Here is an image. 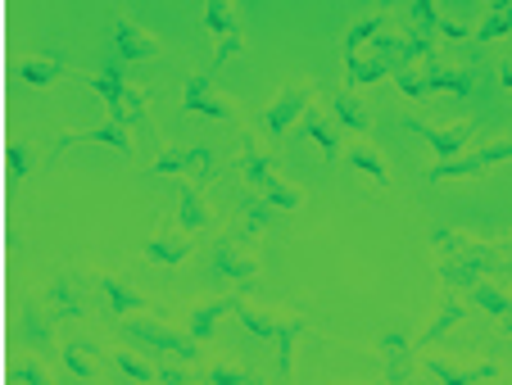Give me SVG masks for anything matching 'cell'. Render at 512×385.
<instances>
[{
    "label": "cell",
    "instance_id": "cell-25",
    "mask_svg": "<svg viewBox=\"0 0 512 385\" xmlns=\"http://www.w3.org/2000/svg\"><path fill=\"white\" fill-rule=\"evenodd\" d=\"M345 159L354 164V173H363L372 186H381V191L390 186V164H386V154H381L372 141H354L345 150Z\"/></svg>",
    "mask_w": 512,
    "mask_h": 385
},
{
    "label": "cell",
    "instance_id": "cell-44",
    "mask_svg": "<svg viewBox=\"0 0 512 385\" xmlns=\"http://www.w3.org/2000/svg\"><path fill=\"white\" fill-rule=\"evenodd\" d=\"M499 327H503V331H508V336H512V308H508V313H503V318H499Z\"/></svg>",
    "mask_w": 512,
    "mask_h": 385
},
{
    "label": "cell",
    "instance_id": "cell-14",
    "mask_svg": "<svg viewBox=\"0 0 512 385\" xmlns=\"http://www.w3.org/2000/svg\"><path fill=\"white\" fill-rule=\"evenodd\" d=\"M408 32L417 37H431V41H472V28L458 19H445V14L435 10V0H413L408 5Z\"/></svg>",
    "mask_w": 512,
    "mask_h": 385
},
{
    "label": "cell",
    "instance_id": "cell-42",
    "mask_svg": "<svg viewBox=\"0 0 512 385\" xmlns=\"http://www.w3.org/2000/svg\"><path fill=\"white\" fill-rule=\"evenodd\" d=\"M499 254H503V272H512V231L499 236Z\"/></svg>",
    "mask_w": 512,
    "mask_h": 385
},
{
    "label": "cell",
    "instance_id": "cell-3",
    "mask_svg": "<svg viewBox=\"0 0 512 385\" xmlns=\"http://www.w3.org/2000/svg\"><path fill=\"white\" fill-rule=\"evenodd\" d=\"M118 336L132 340V345L150 349V354H164V358H177V363H195L200 358V340L191 336V331H177L168 327L164 318H118Z\"/></svg>",
    "mask_w": 512,
    "mask_h": 385
},
{
    "label": "cell",
    "instance_id": "cell-8",
    "mask_svg": "<svg viewBox=\"0 0 512 385\" xmlns=\"http://www.w3.org/2000/svg\"><path fill=\"white\" fill-rule=\"evenodd\" d=\"M259 259H254L250 250H245V236H223V241L213 245V277L223 281V286L232 290H250L254 281H259Z\"/></svg>",
    "mask_w": 512,
    "mask_h": 385
},
{
    "label": "cell",
    "instance_id": "cell-1",
    "mask_svg": "<svg viewBox=\"0 0 512 385\" xmlns=\"http://www.w3.org/2000/svg\"><path fill=\"white\" fill-rule=\"evenodd\" d=\"M431 254H435V272H440V286L445 290H467L481 277H503L499 241H481V236H467L458 227H435Z\"/></svg>",
    "mask_w": 512,
    "mask_h": 385
},
{
    "label": "cell",
    "instance_id": "cell-7",
    "mask_svg": "<svg viewBox=\"0 0 512 385\" xmlns=\"http://www.w3.org/2000/svg\"><path fill=\"white\" fill-rule=\"evenodd\" d=\"M309 109H313V82H286V87L268 100V109H263V132H268V141H281Z\"/></svg>",
    "mask_w": 512,
    "mask_h": 385
},
{
    "label": "cell",
    "instance_id": "cell-29",
    "mask_svg": "<svg viewBox=\"0 0 512 385\" xmlns=\"http://www.w3.org/2000/svg\"><path fill=\"white\" fill-rule=\"evenodd\" d=\"M19 77L28 82V87H50V82H59V77H73V68H68L64 59H55V55H23L19 59Z\"/></svg>",
    "mask_w": 512,
    "mask_h": 385
},
{
    "label": "cell",
    "instance_id": "cell-26",
    "mask_svg": "<svg viewBox=\"0 0 512 385\" xmlns=\"http://www.w3.org/2000/svg\"><path fill=\"white\" fill-rule=\"evenodd\" d=\"M331 114H336V123L345 127V132H358V136L372 132V109L354 96V87H340L336 96H331Z\"/></svg>",
    "mask_w": 512,
    "mask_h": 385
},
{
    "label": "cell",
    "instance_id": "cell-17",
    "mask_svg": "<svg viewBox=\"0 0 512 385\" xmlns=\"http://www.w3.org/2000/svg\"><path fill=\"white\" fill-rule=\"evenodd\" d=\"M399 59L381 55V50H354L345 55V87H372V82H386L395 77Z\"/></svg>",
    "mask_w": 512,
    "mask_h": 385
},
{
    "label": "cell",
    "instance_id": "cell-6",
    "mask_svg": "<svg viewBox=\"0 0 512 385\" xmlns=\"http://www.w3.org/2000/svg\"><path fill=\"white\" fill-rule=\"evenodd\" d=\"M155 173L164 177H191V182L209 186L218 177V154L209 145H164L155 154Z\"/></svg>",
    "mask_w": 512,
    "mask_h": 385
},
{
    "label": "cell",
    "instance_id": "cell-12",
    "mask_svg": "<svg viewBox=\"0 0 512 385\" xmlns=\"http://www.w3.org/2000/svg\"><path fill=\"white\" fill-rule=\"evenodd\" d=\"M73 145H105V150H118V154H132V150H136V141H132V132H127V123L109 118V123L91 127V132H59V141H55V150H50L46 164H55L59 154L73 150Z\"/></svg>",
    "mask_w": 512,
    "mask_h": 385
},
{
    "label": "cell",
    "instance_id": "cell-37",
    "mask_svg": "<svg viewBox=\"0 0 512 385\" xmlns=\"http://www.w3.org/2000/svg\"><path fill=\"white\" fill-rule=\"evenodd\" d=\"M5 168H10V200L19 195V186H23V177H28V168H32V145L28 141H10L5 145Z\"/></svg>",
    "mask_w": 512,
    "mask_h": 385
},
{
    "label": "cell",
    "instance_id": "cell-30",
    "mask_svg": "<svg viewBox=\"0 0 512 385\" xmlns=\"http://www.w3.org/2000/svg\"><path fill=\"white\" fill-rule=\"evenodd\" d=\"M377 349H381V363H386V381H404L408 372H413V358H408V336L404 331H386V336L377 340Z\"/></svg>",
    "mask_w": 512,
    "mask_h": 385
},
{
    "label": "cell",
    "instance_id": "cell-36",
    "mask_svg": "<svg viewBox=\"0 0 512 385\" xmlns=\"http://www.w3.org/2000/svg\"><path fill=\"white\" fill-rule=\"evenodd\" d=\"M508 32H512V5H490L481 28L472 32V41H508Z\"/></svg>",
    "mask_w": 512,
    "mask_h": 385
},
{
    "label": "cell",
    "instance_id": "cell-33",
    "mask_svg": "<svg viewBox=\"0 0 512 385\" xmlns=\"http://www.w3.org/2000/svg\"><path fill=\"white\" fill-rule=\"evenodd\" d=\"M236 322H241L250 336H263V340H277V331H281V313H268V308L245 304L241 295H236Z\"/></svg>",
    "mask_w": 512,
    "mask_h": 385
},
{
    "label": "cell",
    "instance_id": "cell-24",
    "mask_svg": "<svg viewBox=\"0 0 512 385\" xmlns=\"http://www.w3.org/2000/svg\"><path fill=\"white\" fill-rule=\"evenodd\" d=\"M304 132H309V141L322 150V159H327V164H336L340 154H345V145H340V132H336V123H331L327 109L313 105L309 114H304Z\"/></svg>",
    "mask_w": 512,
    "mask_h": 385
},
{
    "label": "cell",
    "instance_id": "cell-20",
    "mask_svg": "<svg viewBox=\"0 0 512 385\" xmlns=\"http://www.w3.org/2000/svg\"><path fill=\"white\" fill-rule=\"evenodd\" d=\"M100 295H105V304H109V313H118V318H132V313H150V295H141V290L132 286L127 277H100Z\"/></svg>",
    "mask_w": 512,
    "mask_h": 385
},
{
    "label": "cell",
    "instance_id": "cell-38",
    "mask_svg": "<svg viewBox=\"0 0 512 385\" xmlns=\"http://www.w3.org/2000/svg\"><path fill=\"white\" fill-rule=\"evenodd\" d=\"M114 367H118V372H123V376H132V381H145V385H150V381H159V363H150V358H141V354H136V349H118V354H114Z\"/></svg>",
    "mask_w": 512,
    "mask_h": 385
},
{
    "label": "cell",
    "instance_id": "cell-18",
    "mask_svg": "<svg viewBox=\"0 0 512 385\" xmlns=\"http://www.w3.org/2000/svg\"><path fill=\"white\" fill-rule=\"evenodd\" d=\"M195 231H159V236H150V241L141 245V254L150 263H159V268H177V263H186L191 259V250H195V241H191Z\"/></svg>",
    "mask_w": 512,
    "mask_h": 385
},
{
    "label": "cell",
    "instance_id": "cell-34",
    "mask_svg": "<svg viewBox=\"0 0 512 385\" xmlns=\"http://www.w3.org/2000/svg\"><path fill=\"white\" fill-rule=\"evenodd\" d=\"M272 209H277V204H268L259 191H254L250 200L241 204V222H236V236H245V241L263 236V231H268V222H272Z\"/></svg>",
    "mask_w": 512,
    "mask_h": 385
},
{
    "label": "cell",
    "instance_id": "cell-19",
    "mask_svg": "<svg viewBox=\"0 0 512 385\" xmlns=\"http://www.w3.org/2000/svg\"><path fill=\"white\" fill-rule=\"evenodd\" d=\"M241 295V290H236ZM236 295H218V299H204V304L191 308V318H186V331H191L200 345H209L213 336H218V322L227 318V313H236Z\"/></svg>",
    "mask_w": 512,
    "mask_h": 385
},
{
    "label": "cell",
    "instance_id": "cell-9",
    "mask_svg": "<svg viewBox=\"0 0 512 385\" xmlns=\"http://www.w3.org/2000/svg\"><path fill=\"white\" fill-rule=\"evenodd\" d=\"M204 28L213 37V64H227L232 55L245 50L241 14H236L232 0H204Z\"/></svg>",
    "mask_w": 512,
    "mask_h": 385
},
{
    "label": "cell",
    "instance_id": "cell-21",
    "mask_svg": "<svg viewBox=\"0 0 512 385\" xmlns=\"http://www.w3.org/2000/svg\"><path fill=\"white\" fill-rule=\"evenodd\" d=\"M55 313L46 308V299L41 295H32L28 304H23V318H19V340L23 345H32V349H46L50 345V336H55Z\"/></svg>",
    "mask_w": 512,
    "mask_h": 385
},
{
    "label": "cell",
    "instance_id": "cell-10",
    "mask_svg": "<svg viewBox=\"0 0 512 385\" xmlns=\"http://www.w3.org/2000/svg\"><path fill=\"white\" fill-rule=\"evenodd\" d=\"M182 109H186V114L213 118V123H236V105L218 87H213L209 73H191L182 82Z\"/></svg>",
    "mask_w": 512,
    "mask_h": 385
},
{
    "label": "cell",
    "instance_id": "cell-41",
    "mask_svg": "<svg viewBox=\"0 0 512 385\" xmlns=\"http://www.w3.org/2000/svg\"><path fill=\"white\" fill-rule=\"evenodd\" d=\"M204 376H209V385H236V381H245L250 372H245V367H236V363H213Z\"/></svg>",
    "mask_w": 512,
    "mask_h": 385
},
{
    "label": "cell",
    "instance_id": "cell-43",
    "mask_svg": "<svg viewBox=\"0 0 512 385\" xmlns=\"http://www.w3.org/2000/svg\"><path fill=\"white\" fill-rule=\"evenodd\" d=\"M499 82H503V91H512V59L499 64Z\"/></svg>",
    "mask_w": 512,
    "mask_h": 385
},
{
    "label": "cell",
    "instance_id": "cell-32",
    "mask_svg": "<svg viewBox=\"0 0 512 385\" xmlns=\"http://www.w3.org/2000/svg\"><path fill=\"white\" fill-rule=\"evenodd\" d=\"M59 358H64V372H68V376H82V381H91V376L100 372V363H96V340H64Z\"/></svg>",
    "mask_w": 512,
    "mask_h": 385
},
{
    "label": "cell",
    "instance_id": "cell-28",
    "mask_svg": "<svg viewBox=\"0 0 512 385\" xmlns=\"http://www.w3.org/2000/svg\"><path fill=\"white\" fill-rule=\"evenodd\" d=\"M467 304L481 308V313H490V318H503V313L512 308V290L494 277H481L476 286H467Z\"/></svg>",
    "mask_w": 512,
    "mask_h": 385
},
{
    "label": "cell",
    "instance_id": "cell-13",
    "mask_svg": "<svg viewBox=\"0 0 512 385\" xmlns=\"http://www.w3.org/2000/svg\"><path fill=\"white\" fill-rule=\"evenodd\" d=\"M408 132L422 136L435 150V159H458V154L467 150V141H472L476 123L472 118H458V123H449V127H435V123H426V118H408Z\"/></svg>",
    "mask_w": 512,
    "mask_h": 385
},
{
    "label": "cell",
    "instance_id": "cell-4",
    "mask_svg": "<svg viewBox=\"0 0 512 385\" xmlns=\"http://www.w3.org/2000/svg\"><path fill=\"white\" fill-rule=\"evenodd\" d=\"M241 173L268 204H277V209H304V191L290 186L286 177L277 173V159H272L254 136H245V145H241Z\"/></svg>",
    "mask_w": 512,
    "mask_h": 385
},
{
    "label": "cell",
    "instance_id": "cell-40",
    "mask_svg": "<svg viewBox=\"0 0 512 385\" xmlns=\"http://www.w3.org/2000/svg\"><path fill=\"white\" fill-rule=\"evenodd\" d=\"M5 381L10 385H50V372L37 363V358H23V363L5 367Z\"/></svg>",
    "mask_w": 512,
    "mask_h": 385
},
{
    "label": "cell",
    "instance_id": "cell-31",
    "mask_svg": "<svg viewBox=\"0 0 512 385\" xmlns=\"http://www.w3.org/2000/svg\"><path fill=\"white\" fill-rule=\"evenodd\" d=\"M390 28V10H372V14H358L354 23H349L345 32V55H354V50L372 46V41L381 37V32Z\"/></svg>",
    "mask_w": 512,
    "mask_h": 385
},
{
    "label": "cell",
    "instance_id": "cell-15",
    "mask_svg": "<svg viewBox=\"0 0 512 385\" xmlns=\"http://www.w3.org/2000/svg\"><path fill=\"white\" fill-rule=\"evenodd\" d=\"M422 68H426V87L431 91H445V96H454V100H467L476 91L472 64H449V59L431 55V59H422Z\"/></svg>",
    "mask_w": 512,
    "mask_h": 385
},
{
    "label": "cell",
    "instance_id": "cell-23",
    "mask_svg": "<svg viewBox=\"0 0 512 385\" xmlns=\"http://www.w3.org/2000/svg\"><path fill=\"white\" fill-rule=\"evenodd\" d=\"M213 222V209L204 200V186L200 182H182V195H177V227L186 231H204Z\"/></svg>",
    "mask_w": 512,
    "mask_h": 385
},
{
    "label": "cell",
    "instance_id": "cell-2",
    "mask_svg": "<svg viewBox=\"0 0 512 385\" xmlns=\"http://www.w3.org/2000/svg\"><path fill=\"white\" fill-rule=\"evenodd\" d=\"M123 59H109L100 73H91V77H82L91 91H96L100 100H105V114L109 118H118V123H127V127H141L145 118H150V109H145V91L141 87H132L127 82V73H123Z\"/></svg>",
    "mask_w": 512,
    "mask_h": 385
},
{
    "label": "cell",
    "instance_id": "cell-16",
    "mask_svg": "<svg viewBox=\"0 0 512 385\" xmlns=\"http://www.w3.org/2000/svg\"><path fill=\"white\" fill-rule=\"evenodd\" d=\"M422 372L435 376V381H445V385H467V381H494V376H503V367L494 363V358H481V363H449V358L426 354Z\"/></svg>",
    "mask_w": 512,
    "mask_h": 385
},
{
    "label": "cell",
    "instance_id": "cell-39",
    "mask_svg": "<svg viewBox=\"0 0 512 385\" xmlns=\"http://www.w3.org/2000/svg\"><path fill=\"white\" fill-rule=\"evenodd\" d=\"M395 87L404 91L408 100H426V96H431V87H426V68H422V64H399V68H395Z\"/></svg>",
    "mask_w": 512,
    "mask_h": 385
},
{
    "label": "cell",
    "instance_id": "cell-45",
    "mask_svg": "<svg viewBox=\"0 0 512 385\" xmlns=\"http://www.w3.org/2000/svg\"><path fill=\"white\" fill-rule=\"evenodd\" d=\"M508 41H512V32H508Z\"/></svg>",
    "mask_w": 512,
    "mask_h": 385
},
{
    "label": "cell",
    "instance_id": "cell-11",
    "mask_svg": "<svg viewBox=\"0 0 512 385\" xmlns=\"http://www.w3.org/2000/svg\"><path fill=\"white\" fill-rule=\"evenodd\" d=\"M109 41H114V55L123 59V64H141V59L164 55V41L150 37V32H145L141 23H132L127 14H118V19L109 23Z\"/></svg>",
    "mask_w": 512,
    "mask_h": 385
},
{
    "label": "cell",
    "instance_id": "cell-5",
    "mask_svg": "<svg viewBox=\"0 0 512 385\" xmlns=\"http://www.w3.org/2000/svg\"><path fill=\"white\" fill-rule=\"evenodd\" d=\"M508 159H512V136H490L485 145L458 154V159H435V168L426 177H431L435 186H445V182H463V177H481V173H490V168L508 164Z\"/></svg>",
    "mask_w": 512,
    "mask_h": 385
},
{
    "label": "cell",
    "instance_id": "cell-35",
    "mask_svg": "<svg viewBox=\"0 0 512 385\" xmlns=\"http://www.w3.org/2000/svg\"><path fill=\"white\" fill-rule=\"evenodd\" d=\"M304 331L300 313H281V331H277V367L281 376H290V358H295V336Z\"/></svg>",
    "mask_w": 512,
    "mask_h": 385
},
{
    "label": "cell",
    "instance_id": "cell-27",
    "mask_svg": "<svg viewBox=\"0 0 512 385\" xmlns=\"http://www.w3.org/2000/svg\"><path fill=\"white\" fill-rule=\"evenodd\" d=\"M467 308H472V304H467V299H458V295H454V290H449V295H445V299H440V308H435V318H431V327H426V331H422V349L440 345V340H445V331H454V327H458V322H463V318H467Z\"/></svg>",
    "mask_w": 512,
    "mask_h": 385
},
{
    "label": "cell",
    "instance_id": "cell-22",
    "mask_svg": "<svg viewBox=\"0 0 512 385\" xmlns=\"http://www.w3.org/2000/svg\"><path fill=\"white\" fill-rule=\"evenodd\" d=\"M46 308L50 313H55L59 322L64 318H82V313H87V299H82V290L73 286V277H68V272H59V277H50V286H46Z\"/></svg>",
    "mask_w": 512,
    "mask_h": 385
}]
</instances>
